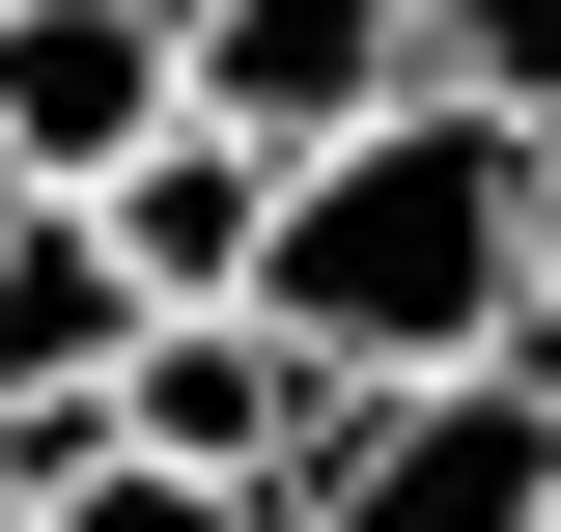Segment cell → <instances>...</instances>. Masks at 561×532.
<instances>
[{"instance_id": "cell-1", "label": "cell", "mask_w": 561, "mask_h": 532, "mask_svg": "<svg viewBox=\"0 0 561 532\" xmlns=\"http://www.w3.org/2000/svg\"><path fill=\"white\" fill-rule=\"evenodd\" d=\"M534 113H449V84H393L365 140H309L253 224V309L337 365V393H393V365H505V309H534Z\"/></svg>"}, {"instance_id": "cell-2", "label": "cell", "mask_w": 561, "mask_h": 532, "mask_svg": "<svg viewBox=\"0 0 561 532\" xmlns=\"http://www.w3.org/2000/svg\"><path fill=\"white\" fill-rule=\"evenodd\" d=\"M280 532H561V365H393L309 420Z\"/></svg>"}, {"instance_id": "cell-3", "label": "cell", "mask_w": 561, "mask_h": 532, "mask_svg": "<svg viewBox=\"0 0 561 532\" xmlns=\"http://www.w3.org/2000/svg\"><path fill=\"white\" fill-rule=\"evenodd\" d=\"M393 84H421V28H393V0H169V113H225L253 169L365 140Z\"/></svg>"}, {"instance_id": "cell-4", "label": "cell", "mask_w": 561, "mask_h": 532, "mask_svg": "<svg viewBox=\"0 0 561 532\" xmlns=\"http://www.w3.org/2000/svg\"><path fill=\"white\" fill-rule=\"evenodd\" d=\"M309 420H337V365H309V336L280 309H140L113 336V449H169V476H309Z\"/></svg>"}, {"instance_id": "cell-5", "label": "cell", "mask_w": 561, "mask_h": 532, "mask_svg": "<svg viewBox=\"0 0 561 532\" xmlns=\"http://www.w3.org/2000/svg\"><path fill=\"white\" fill-rule=\"evenodd\" d=\"M169 113V0H0V197H84Z\"/></svg>"}, {"instance_id": "cell-6", "label": "cell", "mask_w": 561, "mask_h": 532, "mask_svg": "<svg viewBox=\"0 0 561 532\" xmlns=\"http://www.w3.org/2000/svg\"><path fill=\"white\" fill-rule=\"evenodd\" d=\"M84 224H113V280H140V309H253V224H280V169H253L225 113H140L113 169H84Z\"/></svg>"}, {"instance_id": "cell-7", "label": "cell", "mask_w": 561, "mask_h": 532, "mask_svg": "<svg viewBox=\"0 0 561 532\" xmlns=\"http://www.w3.org/2000/svg\"><path fill=\"white\" fill-rule=\"evenodd\" d=\"M28 532H280V505H253V476H169V449H57Z\"/></svg>"}, {"instance_id": "cell-8", "label": "cell", "mask_w": 561, "mask_h": 532, "mask_svg": "<svg viewBox=\"0 0 561 532\" xmlns=\"http://www.w3.org/2000/svg\"><path fill=\"white\" fill-rule=\"evenodd\" d=\"M449 113H561V0H393Z\"/></svg>"}, {"instance_id": "cell-9", "label": "cell", "mask_w": 561, "mask_h": 532, "mask_svg": "<svg viewBox=\"0 0 561 532\" xmlns=\"http://www.w3.org/2000/svg\"><path fill=\"white\" fill-rule=\"evenodd\" d=\"M505 365H561V169H534V309H505Z\"/></svg>"}, {"instance_id": "cell-10", "label": "cell", "mask_w": 561, "mask_h": 532, "mask_svg": "<svg viewBox=\"0 0 561 532\" xmlns=\"http://www.w3.org/2000/svg\"><path fill=\"white\" fill-rule=\"evenodd\" d=\"M0 532H28V449H0Z\"/></svg>"}]
</instances>
